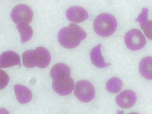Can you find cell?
Here are the masks:
<instances>
[{
	"mask_svg": "<svg viewBox=\"0 0 152 114\" xmlns=\"http://www.w3.org/2000/svg\"><path fill=\"white\" fill-rule=\"evenodd\" d=\"M118 23L115 17L110 14H102L94 20L93 26L95 32L102 37H108L115 32Z\"/></svg>",
	"mask_w": 152,
	"mask_h": 114,
	"instance_id": "1",
	"label": "cell"
},
{
	"mask_svg": "<svg viewBox=\"0 0 152 114\" xmlns=\"http://www.w3.org/2000/svg\"><path fill=\"white\" fill-rule=\"evenodd\" d=\"M58 40L63 47L67 49L77 47L83 41L82 38L69 27L63 28L59 31Z\"/></svg>",
	"mask_w": 152,
	"mask_h": 114,
	"instance_id": "2",
	"label": "cell"
},
{
	"mask_svg": "<svg viewBox=\"0 0 152 114\" xmlns=\"http://www.w3.org/2000/svg\"><path fill=\"white\" fill-rule=\"evenodd\" d=\"M74 95L83 103H89L95 97V89L91 83L87 80H80L75 86Z\"/></svg>",
	"mask_w": 152,
	"mask_h": 114,
	"instance_id": "3",
	"label": "cell"
},
{
	"mask_svg": "<svg viewBox=\"0 0 152 114\" xmlns=\"http://www.w3.org/2000/svg\"><path fill=\"white\" fill-rule=\"evenodd\" d=\"M11 18L18 24H29L33 19V11L30 7L26 4H19L15 6L11 12Z\"/></svg>",
	"mask_w": 152,
	"mask_h": 114,
	"instance_id": "4",
	"label": "cell"
},
{
	"mask_svg": "<svg viewBox=\"0 0 152 114\" xmlns=\"http://www.w3.org/2000/svg\"><path fill=\"white\" fill-rule=\"evenodd\" d=\"M125 43L130 50H137L144 47L147 41L140 30L132 29L125 34Z\"/></svg>",
	"mask_w": 152,
	"mask_h": 114,
	"instance_id": "5",
	"label": "cell"
},
{
	"mask_svg": "<svg viewBox=\"0 0 152 114\" xmlns=\"http://www.w3.org/2000/svg\"><path fill=\"white\" fill-rule=\"evenodd\" d=\"M53 88L56 93L61 96H67L74 89V81L71 77H66L53 81Z\"/></svg>",
	"mask_w": 152,
	"mask_h": 114,
	"instance_id": "6",
	"label": "cell"
},
{
	"mask_svg": "<svg viewBox=\"0 0 152 114\" xmlns=\"http://www.w3.org/2000/svg\"><path fill=\"white\" fill-rule=\"evenodd\" d=\"M116 103L122 109H128L133 107L137 101L136 93L132 90H125L116 97Z\"/></svg>",
	"mask_w": 152,
	"mask_h": 114,
	"instance_id": "7",
	"label": "cell"
},
{
	"mask_svg": "<svg viewBox=\"0 0 152 114\" xmlns=\"http://www.w3.org/2000/svg\"><path fill=\"white\" fill-rule=\"evenodd\" d=\"M66 16L70 21L74 23H80L88 18V13L82 7L72 6L66 10Z\"/></svg>",
	"mask_w": 152,
	"mask_h": 114,
	"instance_id": "8",
	"label": "cell"
},
{
	"mask_svg": "<svg viewBox=\"0 0 152 114\" xmlns=\"http://www.w3.org/2000/svg\"><path fill=\"white\" fill-rule=\"evenodd\" d=\"M15 66H21V59L18 54L9 50L1 54L0 56L1 68H10Z\"/></svg>",
	"mask_w": 152,
	"mask_h": 114,
	"instance_id": "9",
	"label": "cell"
},
{
	"mask_svg": "<svg viewBox=\"0 0 152 114\" xmlns=\"http://www.w3.org/2000/svg\"><path fill=\"white\" fill-rule=\"evenodd\" d=\"M37 67L43 69L48 67L50 62V52L44 47H39L35 49Z\"/></svg>",
	"mask_w": 152,
	"mask_h": 114,
	"instance_id": "10",
	"label": "cell"
},
{
	"mask_svg": "<svg viewBox=\"0 0 152 114\" xmlns=\"http://www.w3.org/2000/svg\"><path fill=\"white\" fill-rule=\"evenodd\" d=\"M14 91L17 100L21 104H27L29 103L32 99V92L29 88L23 85H15Z\"/></svg>",
	"mask_w": 152,
	"mask_h": 114,
	"instance_id": "11",
	"label": "cell"
},
{
	"mask_svg": "<svg viewBox=\"0 0 152 114\" xmlns=\"http://www.w3.org/2000/svg\"><path fill=\"white\" fill-rule=\"evenodd\" d=\"M102 44H99L94 47L91 51L90 58L93 65L99 68H105L110 65L105 61L101 51Z\"/></svg>",
	"mask_w": 152,
	"mask_h": 114,
	"instance_id": "12",
	"label": "cell"
},
{
	"mask_svg": "<svg viewBox=\"0 0 152 114\" xmlns=\"http://www.w3.org/2000/svg\"><path fill=\"white\" fill-rule=\"evenodd\" d=\"M50 75L53 80L66 77H70L71 70L64 63H57L50 70Z\"/></svg>",
	"mask_w": 152,
	"mask_h": 114,
	"instance_id": "13",
	"label": "cell"
},
{
	"mask_svg": "<svg viewBox=\"0 0 152 114\" xmlns=\"http://www.w3.org/2000/svg\"><path fill=\"white\" fill-rule=\"evenodd\" d=\"M139 69L144 78L152 80V57L144 58L139 63Z\"/></svg>",
	"mask_w": 152,
	"mask_h": 114,
	"instance_id": "14",
	"label": "cell"
},
{
	"mask_svg": "<svg viewBox=\"0 0 152 114\" xmlns=\"http://www.w3.org/2000/svg\"><path fill=\"white\" fill-rule=\"evenodd\" d=\"M16 28L20 33L21 40L23 43L29 41L32 38L33 35V30L29 24H18Z\"/></svg>",
	"mask_w": 152,
	"mask_h": 114,
	"instance_id": "15",
	"label": "cell"
},
{
	"mask_svg": "<svg viewBox=\"0 0 152 114\" xmlns=\"http://www.w3.org/2000/svg\"><path fill=\"white\" fill-rule=\"evenodd\" d=\"M23 65L27 68L37 67L35 50H28L22 55Z\"/></svg>",
	"mask_w": 152,
	"mask_h": 114,
	"instance_id": "16",
	"label": "cell"
},
{
	"mask_svg": "<svg viewBox=\"0 0 152 114\" xmlns=\"http://www.w3.org/2000/svg\"><path fill=\"white\" fill-rule=\"evenodd\" d=\"M123 83L121 79L117 77L110 78L106 84L107 91L111 94H118L122 89Z\"/></svg>",
	"mask_w": 152,
	"mask_h": 114,
	"instance_id": "17",
	"label": "cell"
},
{
	"mask_svg": "<svg viewBox=\"0 0 152 114\" xmlns=\"http://www.w3.org/2000/svg\"><path fill=\"white\" fill-rule=\"evenodd\" d=\"M141 29L147 38L152 40V20H147L144 24L141 26Z\"/></svg>",
	"mask_w": 152,
	"mask_h": 114,
	"instance_id": "18",
	"label": "cell"
},
{
	"mask_svg": "<svg viewBox=\"0 0 152 114\" xmlns=\"http://www.w3.org/2000/svg\"><path fill=\"white\" fill-rule=\"evenodd\" d=\"M148 9L147 8H143L141 13L139 15L138 17L136 19V21L139 23L140 26H142L148 19Z\"/></svg>",
	"mask_w": 152,
	"mask_h": 114,
	"instance_id": "19",
	"label": "cell"
},
{
	"mask_svg": "<svg viewBox=\"0 0 152 114\" xmlns=\"http://www.w3.org/2000/svg\"><path fill=\"white\" fill-rule=\"evenodd\" d=\"M0 78H1V89H4L8 84L9 78L8 75L3 70H0Z\"/></svg>",
	"mask_w": 152,
	"mask_h": 114,
	"instance_id": "20",
	"label": "cell"
},
{
	"mask_svg": "<svg viewBox=\"0 0 152 114\" xmlns=\"http://www.w3.org/2000/svg\"><path fill=\"white\" fill-rule=\"evenodd\" d=\"M0 113L1 114H10L9 111L5 109L4 108H1V110H0Z\"/></svg>",
	"mask_w": 152,
	"mask_h": 114,
	"instance_id": "21",
	"label": "cell"
},
{
	"mask_svg": "<svg viewBox=\"0 0 152 114\" xmlns=\"http://www.w3.org/2000/svg\"><path fill=\"white\" fill-rule=\"evenodd\" d=\"M117 114H124V112L122 110H118L117 112Z\"/></svg>",
	"mask_w": 152,
	"mask_h": 114,
	"instance_id": "22",
	"label": "cell"
},
{
	"mask_svg": "<svg viewBox=\"0 0 152 114\" xmlns=\"http://www.w3.org/2000/svg\"><path fill=\"white\" fill-rule=\"evenodd\" d=\"M129 114H139V113H136V112H132V113H130Z\"/></svg>",
	"mask_w": 152,
	"mask_h": 114,
	"instance_id": "23",
	"label": "cell"
}]
</instances>
